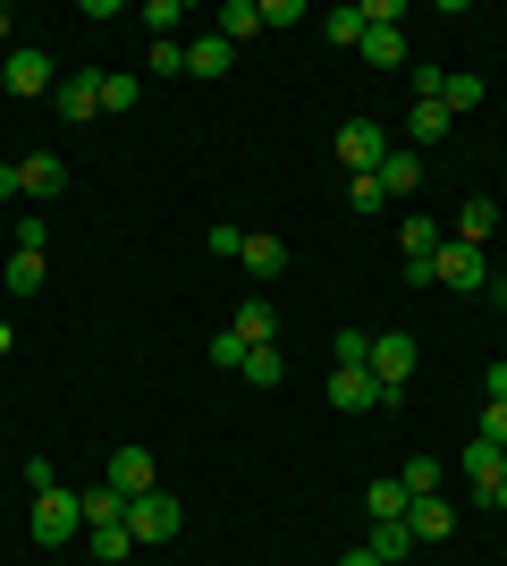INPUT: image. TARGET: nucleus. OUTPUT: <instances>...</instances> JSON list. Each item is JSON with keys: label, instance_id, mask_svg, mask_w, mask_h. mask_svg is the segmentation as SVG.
I'll return each mask as SVG.
<instances>
[{"label": "nucleus", "instance_id": "f257e3e1", "mask_svg": "<svg viewBox=\"0 0 507 566\" xmlns=\"http://www.w3.org/2000/svg\"><path fill=\"white\" fill-rule=\"evenodd\" d=\"M34 542L43 549H60V542H76V533H85V507H76V491H34Z\"/></svg>", "mask_w": 507, "mask_h": 566}, {"label": "nucleus", "instance_id": "f03ea898", "mask_svg": "<svg viewBox=\"0 0 507 566\" xmlns=\"http://www.w3.org/2000/svg\"><path fill=\"white\" fill-rule=\"evenodd\" d=\"M432 280H440V287H457V296H483V287H490L483 245H457V237H448V245L432 254Z\"/></svg>", "mask_w": 507, "mask_h": 566}, {"label": "nucleus", "instance_id": "7ed1b4c3", "mask_svg": "<svg viewBox=\"0 0 507 566\" xmlns=\"http://www.w3.org/2000/svg\"><path fill=\"white\" fill-rule=\"evenodd\" d=\"M363 373L398 398V389L414 380V331H381V338H372V355H363Z\"/></svg>", "mask_w": 507, "mask_h": 566}, {"label": "nucleus", "instance_id": "20e7f679", "mask_svg": "<svg viewBox=\"0 0 507 566\" xmlns=\"http://www.w3.org/2000/svg\"><path fill=\"white\" fill-rule=\"evenodd\" d=\"M338 161L356 169V178H372V169L389 161V127L381 118H347V127H338Z\"/></svg>", "mask_w": 507, "mask_h": 566}, {"label": "nucleus", "instance_id": "39448f33", "mask_svg": "<svg viewBox=\"0 0 507 566\" xmlns=\"http://www.w3.org/2000/svg\"><path fill=\"white\" fill-rule=\"evenodd\" d=\"M178 524H187V507H178L169 491L127 499V533H136V542H178Z\"/></svg>", "mask_w": 507, "mask_h": 566}, {"label": "nucleus", "instance_id": "423d86ee", "mask_svg": "<svg viewBox=\"0 0 507 566\" xmlns=\"http://www.w3.org/2000/svg\"><path fill=\"white\" fill-rule=\"evenodd\" d=\"M398 245H406V280H432V254L448 245V220L406 212V220H398Z\"/></svg>", "mask_w": 507, "mask_h": 566}, {"label": "nucleus", "instance_id": "0eeeda50", "mask_svg": "<svg viewBox=\"0 0 507 566\" xmlns=\"http://www.w3.org/2000/svg\"><path fill=\"white\" fill-rule=\"evenodd\" d=\"M0 85H9V94H60V76H51V51L9 43V60H0Z\"/></svg>", "mask_w": 507, "mask_h": 566}, {"label": "nucleus", "instance_id": "6e6552de", "mask_svg": "<svg viewBox=\"0 0 507 566\" xmlns=\"http://www.w3.org/2000/svg\"><path fill=\"white\" fill-rule=\"evenodd\" d=\"M381 398H389V389L363 373V364H338V373H330V406H338V415H372Z\"/></svg>", "mask_w": 507, "mask_h": 566}, {"label": "nucleus", "instance_id": "1a4fd4ad", "mask_svg": "<svg viewBox=\"0 0 507 566\" xmlns=\"http://www.w3.org/2000/svg\"><path fill=\"white\" fill-rule=\"evenodd\" d=\"M110 491H119V499H145V491H161L152 457H145V449H110Z\"/></svg>", "mask_w": 507, "mask_h": 566}, {"label": "nucleus", "instance_id": "9d476101", "mask_svg": "<svg viewBox=\"0 0 507 566\" xmlns=\"http://www.w3.org/2000/svg\"><path fill=\"white\" fill-rule=\"evenodd\" d=\"M51 111H60V118H102V76H94V69L60 76V94H51Z\"/></svg>", "mask_w": 507, "mask_h": 566}, {"label": "nucleus", "instance_id": "9b49d317", "mask_svg": "<svg viewBox=\"0 0 507 566\" xmlns=\"http://www.w3.org/2000/svg\"><path fill=\"white\" fill-rule=\"evenodd\" d=\"M457 473H465V482H474V491H499V473H507V449H499V440H465V457H457Z\"/></svg>", "mask_w": 507, "mask_h": 566}, {"label": "nucleus", "instance_id": "f8f14e48", "mask_svg": "<svg viewBox=\"0 0 507 566\" xmlns=\"http://www.w3.org/2000/svg\"><path fill=\"white\" fill-rule=\"evenodd\" d=\"M18 187H25V195H43V203H51V195L68 187V161H60V153H25V161H18Z\"/></svg>", "mask_w": 507, "mask_h": 566}, {"label": "nucleus", "instance_id": "ddd939ff", "mask_svg": "<svg viewBox=\"0 0 507 566\" xmlns=\"http://www.w3.org/2000/svg\"><path fill=\"white\" fill-rule=\"evenodd\" d=\"M229 331H237L245 347H279V313H271L263 296H245V305H237V322H229Z\"/></svg>", "mask_w": 507, "mask_h": 566}, {"label": "nucleus", "instance_id": "4468645a", "mask_svg": "<svg viewBox=\"0 0 507 566\" xmlns=\"http://www.w3.org/2000/svg\"><path fill=\"white\" fill-rule=\"evenodd\" d=\"M363 60H372V69H406V25H363Z\"/></svg>", "mask_w": 507, "mask_h": 566}, {"label": "nucleus", "instance_id": "2eb2a0df", "mask_svg": "<svg viewBox=\"0 0 507 566\" xmlns=\"http://www.w3.org/2000/svg\"><path fill=\"white\" fill-rule=\"evenodd\" d=\"M406 524H414V542H448V533H457V507H448V499H414Z\"/></svg>", "mask_w": 507, "mask_h": 566}, {"label": "nucleus", "instance_id": "dca6fc26", "mask_svg": "<svg viewBox=\"0 0 507 566\" xmlns=\"http://www.w3.org/2000/svg\"><path fill=\"white\" fill-rule=\"evenodd\" d=\"M245 271H254V280H279V271H288V245H279V237H271V229H254V237H245Z\"/></svg>", "mask_w": 507, "mask_h": 566}, {"label": "nucleus", "instance_id": "f3484780", "mask_svg": "<svg viewBox=\"0 0 507 566\" xmlns=\"http://www.w3.org/2000/svg\"><path fill=\"white\" fill-rule=\"evenodd\" d=\"M212 34H220V43H254V34H263V0H229Z\"/></svg>", "mask_w": 507, "mask_h": 566}, {"label": "nucleus", "instance_id": "a211bd4d", "mask_svg": "<svg viewBox=\"0 0 507 566\" xmlns=\"http://www.w3.org/2000/svg\"><path fill=\"white\" fill-rule=\"evenodd\" d=\"M229 60H237V43H220V34H194L187 43V76H229Z\"/></svg>", "mask_w": 507, "mask_h": 566}, {"label": "nucleus", "instance_id": "6ab92c4d", "mask_svg": "<svg viewBox=\"0 0 507 566\" xmlns=\"http://www.w3.org/2000/svg\"><path fill=\"white\" fill-rule=\"evenodd\" d=\"M483 94H490L483 76H474V69H457L448 85H440V111H448V118H465V111H483Z\"/></svg>", "mask_w": 507, "mask_h": 566}, {"label": "nucleus", "instance_id": "aec40b11", "mask_svg": "<svg viewBox=\"0 0 507 566\" xmlns=\"http://www.w3.org/2000/svg\"><path fill=\"white\" fill-rule=\"evenodd\" d=\"M372 178H381V195H414V187H423V153H389Z\"/></svg>", "mask_w": 507, "mask_h": 566}, {"label": "nucleus", "instance_id": "412c9836", "mask_svg": "<svg viewBox=\"0 0 507 566\" xmlns=\"http://www.w3.org/2000/svg\"><path fill=\"white\" fill-rule=\"evenodd\" d=\"M363 549H372V558H381V566H398V558H406V549H414V524H406V516L372 524V542H363Z\"/></svg>", "mask_w": 507, "mask_h": 566}, {"label": "nucleus", "instance_id": "4be33fe9", "mask_svg": "<svg viewBox=\"0 0 507 566\" xmlns=\"http://www.w3.org/2000/svg\"><path fill=\"white\" fill-rule=\"evenodd\" d=\"M363 507H372V524H389V516H406L414 499H406V482H398V473H381V482L363 491Z\"/></svg>", "mask_w": 507, "mask_h": 566}, {"label": "nucleus", "instance_id": "5701e85b", "mask_svg": "<svg viewBox=\"0 0 507 566\" xmlns=\"http://www.w3.org/2000/svg\"><path fill=\"white\" fill-rule=\"evenodd\" d=\"M406 136H414V153H432V144L448 136V111H440V102H414V111H406Z\"/></svg>", "mask_w": 507, "mask_h": 566}, {"label": "nucleus", "instance_id": "b1692460", "mask_svg": "<svg viewBox=\"0 0 507 566\" xmlns=\"http://www.w3.org/2000/svg\"><path fill=\"white\" fill-rule=\"evenodd\" d=\"M279 373H288L279 347H245V364H237V380H254V389H279Z\"/></svg>", "mask_w": 507, "mask_h": 566}, {"label": "nucleus", "instance_id": "393cba45", "mask_svg": "<svg viewBox=\"0 0 507 566\" xmlns=\"http://www.w3.org/2000/svg\"><path fill=\"white\" fill-rule=\"evenodd\" d=\"M490 229H499V203H490V195H474V203L457 212V245H483Z\"/></svg>", "mask_w": 507, "mask_h": 566}, {"label": "nucleus", "instance_id": "a878e982", "mask_svg": "<svg viewBox=\"0 0 507 566\" xmlns=\"http://www.w3.org/2000/svg\"><path fill=\"white\" fill-rule=\"evenodd\" d=\"M85 549H94L102 566H119L127 549H136V533H127V516H119V524H94V533H85Z\"/></svg>", "mask_w": 507, "mask_h": 566}, {"label": "nucleus", "instance_id": "bb28decb", "mask_svg": "<svg viewBox=\"0 0 507 566\" xmlns=\"http://www.w3.org/2000/svg\"><path fill=\"white\" fill-rule=\"evenodd\" d=\"M398 482H406V499H440L448 465H440V457H406V473H398Z\"/></svg>", "mask_w": 507, "mask_h": 566}, {"label": "nucleus", "instance_id": "cd10ccee", "mask_svg": "<svg viewBox=\"0 0 507 566\" xmlns=\"http://www.w3.org/2000/svg\"><path fill=\"white\" fill-rule=\"evenodd\" d=\"M76 507H85V533H94V524H119V516H127V499L110 491V482H102V491H76Z\"/></svg>", "mask_w": 507, "mask_h": 566}, {"label": "nucleus", "instance_id": "c85d7f7f", "mask_svg": "<svg viewBox=\"0 0 507 566\" xmlns=\"http://www.w3.org/2000/svg\"><path fill=\"white\" fill-rule=\"evenodd\" d=\"M136 102H145V85H136V76H102V118L136 111Z\"/></svg>", "mask_w": 507, "mask_h": 566}, {"label": "nucleus", "instance_id": "c756f323", "mask_svg": "<svg viewBox=\"0 0 507 566\" xmlns=\"http://www.w3.org/2000/svg\"><path fill=\"white\" fill-rule=\"evenodd\" d=\"M321 34L330 43H363V9H321Z\"/></svg>", "mask_w": 507, "mask_h": 566}, {"label": "nucleus", "instance_id": "7c9ffc66", "mask_svg": "<svg viewBox=\"0 0 507 566\" xmlns=\"http://www.w3.org/2000/svg\"><path fill=\"white\" fill-rule=\"evenodd\" d=\"M43 287V254H9V296H34Z\"/></svg>", "mask_w": 507, "mask_h": 566}, {"label": "nucleus", "instance_id": "2f4dec72", "mask_svg": "<svg viewBox=\"0 0 507 566\" xmlns=\"http://www.w3.org/2000/svg\"><path fill=\"white\" fill-rule=\"evenodd\" d=\"M152 76H187V43L169 34V43H152Z\"/></svg>", "mask_w": 507, "mask_h": 566}, {"label": "nucleus", "instance_id": "473e14b6", "mask_svg": "<svg viewBox=\"0 0 507 566\" xmlns=\"http://www.w3.org/2000/svg\"><path fill=\"white\" fill-rule=\"evenodd\" d=\"M347 203H356V212H389V195H381V178H356V187H347Z\"/></svg>", "mask_w": 507, "mask_h": 566}, {"label": "nucleus", "instance_id": "72a5a7b5", "mask_svg": "<svg viewBox=\"0 0 507 566\" xmlns=\"http://www.w3.org/2000/svg\"><path fill=\"white\" fill-rule=\"evenodd\" d=\"M145 25H152V43H169V25H178V0H145Z\"/></svg>", "mask_w": 507, "mask_h": 566}, {"label": "nucleus", "instance_id": "f704fd0d", "mask_svg": "<svg viewBox=\"0 0 507 566\" xmlns=\"http://www.w3.org/2000/svg\"><path fill=\"white\" fill-rule=\"evenodd\" d=\"M212 364H220V373H237V364H245V338L220 331V338H212Z\"/></svg>", "mask_w": 507, "mask_h": 566}, {"label": "nucleus", "instance_id": "c9c22d12", "mask_svg": "<svg viewBox=\"0 0 507 566\" xmlns=\"http://www.w3.org/2000/svg\"><path fill=\"white\" fill-rule=\"evenodd\" d=\"M330 355H338V364H363V355H372V338H363V331H338Z\"/></svg>", "mask_w": 507, "mask_h": 566}, {"label": "nucleus", "instance_id": "e433bc0d", "mask_svg": "<svg viewBox=\"0 0 507 566\" xmlns=\"http://www.w3.org/2000/svg\"><path fill=\"white\" fill-rule=\"evenodd\" d=\"M483 440H499V449H507V398L483 406Z\"/></svg>", "mask_w": 507, "mask_h": 566}, {"label": "nucleus", "instance_id": "4c0bfd02", "mask_svg": "<svg viewBox=\"0 0 507 566\" xmlns=\"http://www.w3.org/2000/svg\"><path fill=\"white\" fill-rule=\"evenodd\" d=\"M483 398H507V364H490V373H483Z\"/></svg>", "mask_w": 507, "mask_h": 566}, {"label": "nucleus", "instance_id": "58836bf2", "mask_svg": "<svg viewBox=\"0 0 507 566\" xmlns=\"http://www.w3.org/2000/svg\"><path fill=\"white\" fill-rule=\"evenodd\" d=\"M9 195H25L18 187V161H0V203H9Z\"/></svg>", "mask_w": 507, "mask_h": 566}, {"label": "nucleus", "instance_id": "ea45409f", "mask_svg": "<svg viewBox=\"0 0 507 566\" xmlns=\"http://www.w3.org/2000/svg\"><path fill=\"white\" fill-rule=\"evenodd\" d=\"M338 566H381V558H372V549H347V558H338Z\"/></svg>", "mask_w": 507, "mask_h": 566}, {"label": "nucleus", "instance_id": "a19ab883", "mask_svg": "<svg viewBox=\"0 0 507 566\" xmlns=\"http://www.w3.org/2000/svg\"><path fill=\"white\" fill-rule=\"evenodd\" d=\"M483 296H499V313H507V280H490V287H483Z\"/></svg>", "mask_w": 507, "mask_h": 566}, {"label": "nucleus", "instance_id": "79ce46f5", "mask_svg": "<svg viewBox=\"0 0 507 566\" xmlns=\"http://www.w3.org/2000/svg\"><path fill=\"white\" fill-rule=\"evenodd\" d=\"M0 60H9V9H0Z\"/></svg>", "mask_w": 507, "mask_h": 566}, {"label": "nucleus", "instance_id": "37998d69", "mask_svg": "<svg viewBox=\"0 0 507 566\" xmlns=\"http://www.w3.org/2000/svg\"><path fill=\"white\" fill-rule=\"evenodd\" d=\"M490 507H507V473H499V491H490Z\"/></svg>", "mask_w": 507, "mask_h": 566}]
</instances>
